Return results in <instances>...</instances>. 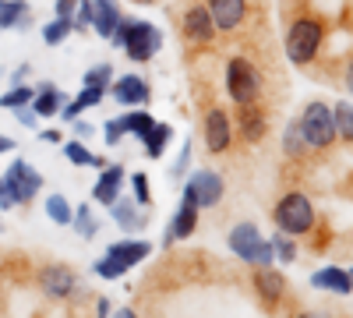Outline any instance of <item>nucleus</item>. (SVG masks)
<instances>
[{
	"label": "nucleus",
	"instance_id": "obj_12",
	"mask_svg": "<svg viewBox=\"0 0 353 318\" xmlns=\"http://www.w3.org/2000/svg\"><path fill=\"white\" fill-rule=\"evenodd\" d=\"M251 283H254L258 301L269 308V311H276V308L283 304V297H286V276H283L279 269H272V266H254Z\"/></svg>",
	"mask_w": 353,
	"mask_h": 318
},
{
	"label": "nucleus",
	"instance_id": "obj_30",
	"mask_svg": "<svg viewBox=\"0 0 353 318\" xmlns=\"http://www.w3.org/2000/svg\"><path fill=\"white\" fill-rule=\"evenodd\" d=\"M32 96H36V89H28V85H14V89H8L4 96H0V106H4V110L32 106Z\"/></svg>",
	"mask_w": 353,
	"mask_h": 318
},
{
	"label": "nucleus",
	"instance_id": "obj_8",
	"mask_svg": "<svg viewBox=\"0 0 353 318\" xmlns=\"http://www.w3.org/2000/svg\"><path fill=\"white\" fill-rule=\"evenodd\" d=\"M201 135H205V146H209L212 156H223L233 149V138H237V131H233V121L230 113L223 106H209L201 117Z\"/></svg>",
	"mask_w": 353,
	"mask_h": 318
},
{
	"label": "nucleus",
	"instance_id": "obj_28",
	"mask_svg": "<svg viewBox=\"0 0 353 318\" xmlns=\"http://www.w3.org/2000/svg\"><path fill=\"white\" fill-rule=\"evenodd\" d=\"M46 216H50L57 226H71L74 209H71V201H68L64 195H50V198H46Z\"/></svg>",
	"mask_w": 353,
	"mask_h": 318
},
{
	"label": "nucleus",
	"instance_id": "obj_18",
	"mask_svg": "<svg viewBox=\"0 0 353 318\" xmlns=\"http://www.w3.org/2000/svg\"><path fill=\"white\" fill-rule=\"evenodd\" d=\"M124 166H103L99 170V181L92 184V198L99 206H113L117 198H121V188H124Z\"/></svg>",
	"mask_w": 353,
	"mask_h": 318
},
{
	"label": "nucleus",
	"instance_id": "obj_19",
	"mask_svg": "<svg viewBox=\"0 0 353 318\" xmlns=\"http://www.w3.org/2000/svg\"><path fill=\"white\" fill-rule=\"evenodd\" d=\"M311 286H314V290L339 294V297L353 294V279H350V272H346V269H339V266H325V269H318V272L311 276Z\"/></svg>",
	"mask_w": 353,
	"mask_h": 318
},
{
	"label": "nucleus",
	"instance_id": "obj_14",
	"mask_svg": "<svg viewBox=\"0 0 353 318\" xmlns=\"http://www.w3.org/2000/svg\"><path fill=\"white\" fill-rule=\"evenodd\" d=\"M233 131H241V141H248V146H258V141L269 135V113L261 110V103L237 106V121H233Z\"/></svg>",
	"mask_w": 353,
	"mask_h": 318
},
{
	"label": "nucleus",
	"instance_id": "obj_2",
	"mask_svg": "<svg viewBox=\"0 0 353 318\" xmlns=\"http://www.w3.org/2000/svg\"><path fill=\"white\" fill-rule=\"evenodd\" d=\"M113 46H121L124 53H128V61H134V64H145V61H152V57L159 53V46H163V32L156 25H149V21H121L117 25V32H113V39H110Z\"/></svg>",
	"mask_w": 353,
	"mask_h": 318
},
{
	"label": "nucleus",
	"instance_id": "obj_50",
	"mask_svg": "<svg viewBox=\"0 0 353 318\" xmlns=\"http://www.w3.org/2000/svg\"><path fill=\"white\" fill-rule=\"evenodd\" d=\"M88 166H92V170H103V166H110L103 156H92V163H88Z\"/></svg>",
	"mask_w": 353,
	"mask_h": 318
},
{
	"label": "nucleus",
	"instance_id": "obj_20",
	"mask_svg": "<svg viewBox=\"0 0 353 318\" xmlns=\"http://www.w3.org/2000/svg\"><path fill=\"white\" fill-rule=\"evenodd\" d=\"M121 21H124V14H121V8H117L113 0H92V28L103 39H113V32H117Z\"/></svg>",
	"mask_w": 353,
	"mask_h": 318
},
{
	"label": "nucleus",
	"instance_id": "obj_51",
	"mask_svg": "<svg viewBox=\"0 0 353 318\" xmlns=\"http://www.w3.org/2000/svg\"><path fill=\"white\" fill-rule=\"evenodd\" d=\"M134 4H156V0H134Z\"/></svg>",
	"mask_w": 353,
	"mask_h": 318
},
{
	"label": "nucleus",
	"instance_id": "obj_13",
	"mask_svg": "<svg viewBox=\"0 0 353 318\" xmlns=\"http://www.w3.org/2000/svg\"><path fill=\"white\" fill-rule=\"evenodd\" d=\"M181 32H184V39L194 43V46H212V43H216V25H212V14L205 11V4H194V8L184 11Z\"/></svg>",
	"mask_w": 353,
	"mask_h": 318
},
{
	"label": "nucleus",
	"instance_id": "obj_33",
	"mask_svg": "<svg viewBox=\"0 0 353 318\" xmlns=\"http://www.w3.org/2000/svg\"><path fill=\"white\" fill-rule=\"evenodd\" d=\"M71 28H74V32H88V28H92V0H78Z\"/></svg>",
	"mask_w": 353,
	"mask_h": 318
},
{
	"label": "nucleus",
	"instance_id": "obj_7",
	"mask_svg": "<svg viewBox=\"0 0 353 318\" xmlns=\"http://www.w3.org/2000/svg\"><path fill=\"white\" fill-rule=\"evenodd\" d=\"M226 92L237 106H251L261 99V71L248 57H233L226 64Z\"/></svg>",
	"mask_w": 353,
	"mask_h": 318
},
{
	"label": "nucleus",
	"instance_id": "obj_23",
	"mask_svg": "<svg viewBox=\"0 0 353 318\" xmlns=\"http://www.w3.org/2000/svg\"><path fill=\"white\" fill-rule=\"evenodd\" d=\"M28 21V4L25 0H0V28H25Z\"/></svg>",
	"mask_w": 353,
	"mask_h": 318
},
{
	"label": "nucleus",
	"instance_id": "obj_34",
	"mask_svg": "<svg viewBox=\"0 0 353 318\" xmlns=\"http://www.w3.org/2000/svg\"><path fill=\"white\" fill-rule=\"evenodd\" d=\"M64 156H68L74 166H88V163H92V152H88L81 141H68V146H64Z\"/></svg>",
	"mask_w": 353,
	"mask_h": 318
},
{
	"label": "nucleus",
	"instance_id": "obj_4",
	"mask_svg": "<svg viewBox=\"0 0 353 318\" xmlns=\"http://www.w3.org/2000/svg\"><path fill=\"white\" fill-rule=\"evenodd\" d=\"M297 128H301V135H304L311 152H329L339 141L336 138V121H332V106L321 103V99L304 106V113L297 117Z\"/></svg>",
	"mask_w": 353,
	"mask_h": 318
},
{
	"label": "nucleus",
	"instance_id": "obj_27",
	"mask_svg": "<svg viewBox=\"0 0 353 318\" xmlns=\"http://www.w3.org/2000/svg\"><path fill=\"white\" fill-rule=\"evenodd\" d=\"M283 156H286V159H301V156H307V141H304L297 121H293V124L286 128V135H283Z\"/></svg>",
	"mask_w": 353,
	"mask_h": 318
},
{
	"label": "nucleus",
	"instance_id": "obj_48",
	"mask_svg": "<svg viewBox=\"0 0 353 318\" xmlns=\"http://www.w3.org/2000/svg\"><path fill=\"white\" fill-rule=\"evenodd\" d=\"M110 318H138V315H134V311H131V308H121V311H113V315H110Z\"/></svg>",
	"mask_w": 353,
	"mask_h": 318
},
{
	"label": "nucleus",
	"instance_id": "obj_38",
	"mask_svg": "<svg viewBox=\"0 0 353 318\" xmlns=\"http://www.w3.org/2000/svg\"><path fill=\"white\" fill-rule=\"evenodd\" d=\"M74 8H78V0H57V18H74Z\"/></svg>",
	"mask_w": 353,
	"mask_h": 318
},
{
	"label": "nucleus",
	"instance_id": "obj_44",
	"mask_svg": "<svg viewBox=\"0 0 353 318\" xmlns=\"http://www.w3.org/2000/svg\"><path fill=\"white\" fill-rule=\"evenodd\" d=\"M0 209H14V201H11V195H8L4 181H0Z\"/></svg>",
	"mask_w": 353,
	"mask_h": 318
},
{
	"label": "nucleus",
	"instance_id": "obj_3",
	"mask_svg": "<svg viewBox=\"0 0 353 318\" xmlns=\"http://www.w3.org/2000/svg\"><path fill=\"white\" fill-rule=\"evenodd\" d=\"M272 223L279 234H290V237H304L314 230L318 223V212L311 206V198L304 191H286L279 201H276V209H272Z\"/></svg>",
	"mask_w": 353,
	"mask_h": 318
},
{
	"label": "nucleus",
	"instance_id": "obj_45",
	"mask_svg": "<svg viewBox=\"0 0 353 318\" xmlns=\"http://www.w3.org/2000/svg\"><path fill=\"white\" fill-rule=\"evenodd\" d=\"M96 318H110V301H106V297L96 301Z\"/></svg>",
	"mask_w": 353,
	"mask_h": 318
},
{
	"label": "nucleus",
	"instance_id": "obj_32",
	"mask_svg": "<svg viewBox=\"0 0 353 318\" xmlns=\"http://www.w3.org/2000/svg\"><path fill=\"white\" fill-rule=\"evenodd\" d=\"M71 32H74V28H71L68 18H53L50 25H43V43L46 46H57V43H64Z\"/></svg>",
	"mask_w": 353,
	"mask_h": 318
},
{
	"label": "nucleus",
	"instance_id": "obj_16",
	"mask_svg": "<svg viewBox=\"0 0 353 318\" xmlns=\"http://www.w3.org/2000/svg\"><path fill=\"white\" fill-rule=\"evenodd\" d=\"M194 226H198V206L184 195V198H181V206H176L173 223L166 226V234H163V248H170L173 241H188V237L194 234Z\"/></svg>",
	"mask_w": 353,
	"mask_h": 318
},
{
	"label": "nucleus",
	"instance_id": "obj_22",
	"mask_svg": "<svg viewBox=\"0 0 353 318\" xmlns=\"http://www.w3.org/2000/svg\"><path fill=\"white\" fill-rule=\"evenodd\" d=\"M110 212H113V223L121 230H128V234H134V230H141L145 223H149V216L141 212L138 201H121V198H117L110 206Z\"/></svg>",
	"mask_w": 353,
	"mask_h": 318
},
{
	"label": "nucleus",
	"instance_id": "obj_31",
	"mask_svg": "<svg viewBox=\"0 0 353 318\" xmlns=\"http://www.w3.org/2000/svg\"><path fill=\"white\" fill-rule=\"evenodd\" d=\"M121 124H124V131H128V135H134V138H145V135H149V128H152L156 121L149 117V113L134 110V113H124V117H121Z\"/></svg>",
	"mask_w": 353,
	"mask_h": 318
},
{
	"label": "nucleus",
	"instance_id": "obj_37",
	"mask_svg": "<svg viewBox=\"0 0 353 318\" xmlns=\"http://www.w3.org/2000/svg\"><path fill=\"white\" fill-rule=\"evenodd\" d=\"M128 131H124V124H121V117H117V121H110L106 124V146H117V141H121Z\"/></svg>",
	"mask_w": 353,
	"mask_h": 318
},
{
	"label": "nucleus",
	"instance_id": "obj_25",
	"mask_svg": "<svg viewBox=\"0 0 353 318\" xmlns=\"http://www.w3.org/2000/svg\"><path fill=\"white\" fill-rule=\"evenodd\" d=\"M71 226H74V234H78L81 241H92V237L99 234V219H96V212L88 209V206H78V209H74Z\"/></svg>",
	"mask_w": 353,
	"mask_h": 318
},
{
	"label": "nucleus",
	"instance_id": "obj_17",
	"mask_svg": "<svg viewBox=\"0 0 353 318\" xmlns=\"http://www.w3.org/2000/svg\"><path fill=\"white\" fill-rule=\"evenodd\" d=\"M110 96L117 103H124V106H145L152 99V89H149V81L138 78V74H124V78H117L110 85Z\"/></svg>",
	"mask_w": 353,
	"mask_h": 318
},
{
	"label": "nucleus",
	"instance_id": "obj_46",
	"mask_svg": "<svg viewBox=\"0 0 353 318\" xmlns=\"http://www.w3.org/2000/svg\"><path fill=\"white\" fill-rule=\"evenodd\" d=\"M293 318H332L329 311H301V315H293Z\"/></svg>",
	"mask_w": 353,
	"mask_h": 318
},
{
	"label": "nucleus",
	"instance_id": "obj_40",
	"mask_svg": "<svg viewBox=\"0 0 353 318\" xmlns=\"http://www.w3.org/2000/svg\"><path fill=\"white\" fill-rule=\"evenodd\" d=\"M71 128H74V135H78V138H88V135H96V128L88 124V121H81V117H74V121H71Z\"/></svg>",
	"mask_w": 353,
	"mask_h": 318
},
{
	"label": "nucleus",
	"instance_id": "obj_29",
	"mask_svg": "<svg viewBox=\"0 0 353 318\" xmlns=\"http://www.w3.org/2000/svg\"><path fill=\"white\" fill-rule=\"evenodd\" d=\"M269 241H272V251H276V262H283V266H293V262H297V237L276 234V237H269Z\"/></svg>",
	"mask_w": 353,
	"mask_h": 318
},
{
	"label": "nucleus",
	"instance_id": "obj_39",
	"mask_svg": "<svg viewBox=\"0 0 353 318\" xmlns=\"http://www.w3.org/2000/svg\"><path fill=\"white\" fill-rule=\"evenodd\" d=\"M188 163H191V146L184 141V149H181V159H176V166H173V177H181V173L188 170Z\"/></svg>",
	"mask_w": 353,
	"mask_h": 318
},
{
	"label": "nucleus",
	"instance_id": "obj_49",
	"mask_svg": "<svg viewBox=\"0 0 353 318\" xmlns=\"http://www.w3.org/2000/svg\"><path fill=\"white\" fill-rule=\"evenodd\" d=\"M43 141H53L57 146V141H61V131H43Z\"/></svg>",
	"mask_w": 353,
	"mask_h": 318
},
{
	"label": "nucleus",
	"instance_id": "obj_35",
	"mask_svg": "<svg viewBox=\"0 0 353 318\" xmlns=\"http://www.w3.org/2000/svg\"><path fill=\"white\" fill-rule=\"evenodd\" d=\"M110 81H113V68L110 64H96L92 71L85 74V85H103V89H110Z\"/></svg>",
	"mask_w": 353,
	"mask_h": 318
},
{
	"label": "nucleus",
	"instance_id": "obj_52",
	"mask_svg": "<svg viewBox=\"0 0 353 318\" xmlns=\"http://www.w3.org/2000/svg\"><path fill=\"white\" fill-rule=\"evenodd\" d=\"M346 272H350V279H353V269H346Z\"/></svg>",
	"mask_w": 353,
	"mask_h": 318
},
{
	"label": "nucleus",
	"instance_id": "obj_5",
	"mask_svg": "<svg viewBox=\"0 0 353 318\" xmlns=\"http://www.w3.org/2000/svg\"><path fill=\"white\" fill-rule=\"evenodd\" d=\"M149 255H152V244L149 241H117V244L106 248V255L92 266V272L103 276V279H121L128 269H134L138 262H145Z\"/></svg>",
	"mask_w": 353,
	"mask_h": 318
},
{
	"label": "nucleus",
	"instance_id": "obj_9",
	"mask_svg": "<svg viewBox=\"0 0 353 318\" xmlns=\"http://www.w3.org/2000/svg\"><path fill=\"white\" fill-rule=\"evenodd\" d=\"M0 181H4V188H8L14 206H28V201L39 195V188H43V173H36L25 159H14Z\"/></svg>",
	"mask_w": 353,
	"mask_h": 318
},
{
	"label": "nucleus",
	"instance_id": "obj_11",
	"mask_svg": "<svg viewBox=\"0 0 353 318\" xmlns=\"http://www.w3.org/2000/svg\"><path fill=\"white\" fill-rule=\"evenodd\" d=\"M184 195L194 201L198 209H212V206H219V201H223L226 184H223L219 173H212V170H198V173H191V181L184 184Z\"/></svg>",
	"mask_w": 353,
	"mask_h": 318
},
{
	"label": "nucleus",
	"instance_id": "obj_15",
	"mask_svg": "<svg viewBox=\"0 0 353 318\" xmlns=\"http://www.w3.org/2000/svg\"><path fill=\"white\" fill-rule=\"evenodd\" d=\"M39 286H43V294H46L50 301H68V297L74 294V286H78V276H74V269H68V266H43Z\"/></svg>",
	"mask_w": 353,
	"mask_h": 318
},
{
	"label": "nucleus",
	"instance_id": "obj_21",
	"mask_svg": "<svg viewBox=\"0 0 353 318\" xmlns=\"http://www.w3.org/2000/svg\"><path fill=\"white\" fill-rule=\"evenodd\" d=\"M61 110H64V92L57 89V85L43 81L36 89V96H32V113L36 117H57Z\"/></svg>",
	"mask_w": 353,
	"mask_h": 318
},
{
	"label": "nucleus",
	"instance_id": "obj_1",
	"mask_svg": "<svg viewBox=\"0 0 353 318\" xmlns=\"http://www.w3.org/2000/svg\"><path fill=\"white\" fill-rule=\"evenodd\" d=\"M321 46H325V18L301 14V18L290 21V28H286V57L293 64H301V68L311 64L321 53Z\"/></svg>",
	"mask_w": 353,
	"mask_h": 318
},
{
	"label": "nucleus",
	"instance_id": "obj_6",
	"mask_svg": "<svg viewBox=\"0 0 353 318\" xmlns=\"http://www.w3.org/2000/svg\"><path fill=\"white\" fill-rule=\"evenodd\" d=\"M230 251L241 258L248 266H272L276 262V251H272V241L261 237V230L254 223H237L230 230Z\"/></svg>",
	"mask_w": 353,
	"mask_h": 318
},
{
	"label": "nucleus",
	"instance_id": "obj_43",
	"mask_svg": "<svg viewBox=\"0 0 353 318\" xmlns=\"http://www.w3.org/2000/svg\"><path fill=\"white\" fill-rule=\"evenodd\" d=\"M343 85H346V89L353 92V57L346 61V71H343Z\"/></svg>",
	"mask_w": 353,
	"mask_h": 318
},
{
	"label": "nucleus",
	"instance_id": "obj_24",
	"mask_svg": "<svg viewBox=\"0 0 353 318\" xmlns=\"http://www.w3.org/2000/svg\"><path fill=\"white\" fill-rule=\"evenodd\" d=\"M170 138H173V128L156 121V124L149 128V135L141 138V141H145V152H149V159H159V156H163V149L170 146Z\"/></svg>",
	"mask_w": 353,
	"mask_h": 318
},
{
	"label": "nucleus",
	"instance_id": "obj_10",
	"mask_svg": "<svg viewBox=\"0 0 353 318\" xmlns=\"http://www.w3.org/2000/svg\"><path fill=\"white\" fill-rule=\"evenodd\" d=\"M205 11L212 14L216 32H237L251 18V0H205Z\"/></svg>",
	"mask_w": 353,
	"mask_h": 318
},
{
	"label": "nucleus",
	"instance_id": "obj_41",
	"mask_svg": "<svg viewBox=\"0 0 353 318\" xmlns=\"http://www.w3.org/2000/svg\"><path fill=\"white\" fill-rule=\"evenodd\" d=\"M28 71H32V68H28V64H18V68L11 71V89H14V85H21V81L28 78Z\"/></svg>",
	"mask_w": 353,
	"mask_h": 318
},
{
	"label": "nucleus",
	"instance_id": "obj_36",
	"mask_svg": "<svg viewBox=\"0 0 353 318\" xmlns=\"http://www.w3.org/2000/svg\"><path fill=\"white\" fill-rule=\"evenodd\" d=\"M131 184H134V201H138V206L145 209V206H149V201H152V191H149V177H145V173H134V177H131Z\"/></svg>",
	"mask_w": 353,
	"mask_h": 318
},
{
	"label": "nucleus",
	"instance_id": "obj_47",
	"mask_svg": "<svg viewBox=\"0 0 353 318\" xmlns=\"http://www.w3.org/2000/svg\"><path fill=\"white\" fill-rule=\"evenodd\" d=\"M14 149V141L11 138H4V135H0V156H4V152H11Z\"/></svg>",
	"mask_w": 353,
	"mask_h": 318
},
{
	"label": "nucleus",
	"instance_id": "obj_42",
	"mask_svg": "<svg viewBox=\"0 0 353 318\" xmlns=\"http://www.w3.org/2000/svg\"><path fill=\"white\" fill-rule=\"evenodd\" d=\"M14 113H18V121H21L25 128H32V124H36V113L28 110V106H21V110H14Z\"/></svg>",
	"mask_w": 353,
	"mask_h": 318
},
{
	"label": "nucleus",
	"instance_id": "obj_26",
	"mask_svg": "<svg viewBox=\"0 0 353 318\" xmlns=\"http://www.w3.org/2000/svg\"><path fill=\"white\" fill-rule=\"evenodd\" d=\"M332 121H336V138L353 146V103H336Z\"/></svg>",
	"mask_w": 353,
	"mask_h": 318
}]
</instances>
